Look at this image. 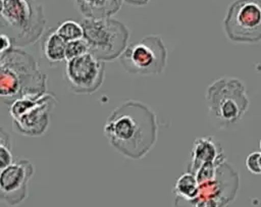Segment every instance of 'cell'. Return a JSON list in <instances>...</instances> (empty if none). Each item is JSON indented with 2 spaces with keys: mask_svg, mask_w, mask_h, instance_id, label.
<instances>
[{
  "mask_svg": "<svg viewBox=\"0 0 261 207\" xmlns=\"http://www.w3.org/2000/svg\"><path fill=\"white\" fill-rule=\"evenodd\" d=\"M224 162L225 155L220 144L211 136L200 137L193 142L188 171L194 173L205 163L222 164Z\"/></svg>",
  "mask_w": 261,
  "mask_h": 207,
  "instance_id": "11",
  "label": "cell"
},
{
  "mask_svg": "<svg viewBox=\"0 0 261 207\" xmlns=\"http://www.w3.org/2000/svg\"><path fill=\"white\" fill-rule=\"evenodd\" d=\"M85 18H105L114 15L123 0H74Z\"/></svg>",
  "mask_w": 261,
  "mask_h": 207,
  "instance_id": "12",
  "label": "cell"
},
{
  "mask_svg": "<svg viewBox=\"0 0 261 207\" xmlns=\"http://www.w3.org/2000/svg\"><path fill=\"white\" fill-rule=\"evenodd\" d=\"M57 103L56 96L50 92L15 100L9 105L13 131L34 138L45 135L50 124L51 113Z\"/></svg>",
  "mask_w": 261,
  "mask_h": 207,
  "instance_id": "6",
  "label": "cell"
},
{
  "mask_svg": "<svg viewBox=\"0 0 261 207\" xmlns=\"http://www.w3.org/2000/svg\"><path fill=\"white\" fill-rule=\"evenodd\" d=\"M11 152L10 136L3 130H0V168H4L13 162Z\"/></svg>",
  "mask_w": 261,
  "mask_h": 207,
  "instance_id": "16",
  "label": "cell"
},
{
  "mask_svg": "<svg viewBox=\"0 0 261 207\" xmlns=\"http://www.w3.org/2000/svg\"><path fill=\"white\" fill-rule=\"evenodd\" d=\"M125 3L134 6H143L146 5L150 0H123Z\"/></svg>",
  "mask_w": 261,
  "mask_h": 207,
  "instance_id": "20",
  "label": "cell"
},
{
  "mask_svg": "<svg viewBox=\"0 0 261 207\" xmlns=\"http://www.w3.org/2000/svg\"><path fill=\"white\" fill-rule=\"evenodd\" d=\"M199 191V183L196 175L190 171L182 173L175 182L173 193L175 197L180 198L186 201L194 200Z\"/></svg>",
  "mask_w": 261,
  "mask_h": 207,
  "instance_id": "14",
  "label": "cell"
},
{
  "mask_svg": "<svg viewBox=\"0 0 261 207\" xmlns=\"http://www.w3.org/2000/svg\"><path fill=\"white\" fill-rule=\"evenodd\" d=\"M14 47V44H13V41L12 39L5 35V34H1V50H0V54L1 53H4L10 49H12Z\"/></svg>",
  "mask_w": 261,
  "mask_h": 207,
  "instance_id": "19",
  "label": "cell"
},
{
  "mask_svg": "<svg viewBox=\"0 0 261 207\" xmlns=\"http://www.w3.org/2000/svg\"><path fill=\"white\" fill-rule=\"evenodd\" d=\"M64 81L74 94H93L103 84L105 64L91 53L66 61Z\"/></svg>",
  "mask_w": 261,
  "mask_h": 207,
  "instance_id": "9",
  "label": "cell"
},
{
  "mask_svg": "<svg viewBox=\"0 0 261 207\" xmlns=\"http://www.w3.org/2000/svg\"><path fill=\"white\" fill-rule=\"evenodd\" d=\"M56 33L66 42H71L84 38V29L82 23L71 19L64 20L56 28Z\"/></svg>",
  "mask_w": 261,
  "mask_h": 207,
  "instance_id": "15",
  "label": "cell"
},
{
  "mask_svg": "<svg viewBox=\"0 0 261 207\" xmlns=\"http://www.w3.org/2000/svg\"><path fill=\"white\" fill-rule=\"evenodd\" d=\"M259 147H260V150H261V139H260V142H259Z\"/></svg>",
  "mask_w": 261,
  "mask_h": 207,
  "instance_id": "21",
  "label": "cell"
},
{
  "mask_svg": "<svg viewBox=\"0 0 261 207\" xmlns=\"http://www.w3.org/2000/svg\"><path fill=\"white\" fill-rule=\"evenodd\" d=\"M66 44L67 43L56 33V29H51L42 37L41 50L50 63H58L66 60Z\"/></svg>",
  "mask_w": 261,
  "mask_h": 207,
  "instance_id": "13",
  "label": "cell"
},
{
  "mask_svg": "<svg viewBox=\"0 0 261 207\" xmlns=\"http://www.w3.org/2000/svg\"><path fill=\"white\" fill-rule=\"evenodd\" d=\"M121 66L130 74L157 75L164 71L167 49L158 35H149L126 47L119 57Z\"/></svg>",
  "mask_w": 261,
  "mask_h": 207,
  "instance_id": "7",
  "label": "cell"
},
{
  "mask_svg": "<svg viewBox=\"0 0 261 207\" xmlns=\"http://www.w3.org/2000/svg\"><path fill=\"white\" fill-rule=\"evenodd\" d=\"M48 79L35 57L19 47L0 54V98L5 104L47 93Z\"/></svg>",
  "mask_w": 261,
  "mask_h": 207,
  "instance_id": "2",
  "label": "cell"
},
{
  "mask_svg": "<svg viewBox=\"0 0 261 207\" xmlns=\"http://www.w3.org/2000/svg\"><path fill=\"white\" fill-rule=\"evenodd\" d=\"M34 164L27 158H16L0 171V197L9 206L21 204L29 194V182L34 175Z\"/></svg>",
  "mask_w": 261,
  "mask_h": 207,
  "instance_id": "10",
  "label": "cell"
},
{
  "mask_svg": "<svg viewBox=\"0 0 261 207\" xmlns=\"http://www.w3.org/2000/svg\"><path fill=\"white\" fill-rule=\"evenodd\" d=\"M1 34L9 36L14 47H27L43 37L46 18L37 0H0Z\"/></svg>",
  "mask_w": 261,
  "mask_h": 207,
  "instance_id": "3",
  "label": "cell"
},
{
  "mask_svg": "<svg viewBox=\"0 0 261 207\" xmlns=\"http://www.w3.org/2000/svg\"><path fill=\"white\" fill-rule=\"evenodd\" d=\"M81 23L89 53L103 62L119 58L128 46L129 31L117 19L84 18Z\"/></svg>",
  "mask_w": 261,
  "mask_h": 207,
  "instance_id": "5",
  "label": "cell"
},
{
  "mask_svg": "<svg viewBox=\"0 0 261 207\" xmlns=\"http://www.w3.org/2000/svg\"><path fill=\"white\" fill-rule=\"evenodd\" d=\"M205 100L210 116L221 127L239 122L250 104L244 83L229 76L211 83L206 90Z\"/></svg>",
  "mask_w": 261,
  "mask_h": 207,
  "instance_id": "4",
  "label": "cell"
},
{
  "mask_svg": "<svg viewBox=\"0 0 261 207\" xmlns=\"http://www.w3.org/2000/svg\"><path fill=\"white\" fill-rule=\"evenodd\" d=\"M109 144L126 158H144L157 141L156 114L145 103L127 100L116 107L104 124Z\"/></svg>",
  "mask_w": 261,
  "mask_h": 207,
  "instance_id": "1",
  "label": "cell"
},
{
  "mask_svg": "<svg viewBox=\"0 0 261 207\" xmlns=\"http://www.w3.org/2000/svg\"><path fill=\"white\" fill-rule=\"evenodd\" d=\"M87 53H89V47L84 38L68 42L66 44V51H65L66 61L81 57Z\"/></svg>",
  "mask_w": 261,
  "mask_h": 207,
  "instance_id": "17",
  "label": "cell"
},
{
  "mask_svg": "<svg viewBox=\"0 0 261 207\" xmlns=\"http://www.w3.org/2000/svg\"><path fill=\"white\" fill-rule=\"evenodd\" d=\"M260 166H261V158H260Z\"/></svg>",
  "mask_w": 261,
  "mask_h": 207,
  "instance_id": "22",
  "label": "cell"
},
{
  "mask_svg": "<svg viewBox=\"0 0 261 207\" xmlns=\"http://www.w3.org/2000/svg\"><path fill=\"white\" fill-rule=\"evenodd\" d=\"M223 29L232 42H261V0H234L227 8Z\"/></svg>",
  "mask_w": 261,
  "mask_h": 207,
  "instance_id": "8",
  "label": "cell"
},
{
  "mask_svg": "<svg viewBox=\"0 0 261 207\" xmlns=\"http://www.w3.org/2000/svg\"><path fill=\"white\" fill-rule=\"evenodd\" d=\"M260 158L261 152H252L246 158V166L247 169L253 174H261V166H260Z\"/></svg>",
  "mask_w": 261,
  "mask_h": 207,
  "instance_id": "18",
  "label": "cell"
}]
</instances>
